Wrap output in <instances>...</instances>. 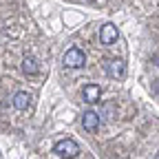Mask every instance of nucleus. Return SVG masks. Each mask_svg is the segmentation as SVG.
<instances>
[{
    "label": "nucleus",
    "instance_id": "nucleus-1",
    "mask_svg": "<svg viewBox=\"0 0 159 159\" xmlns=\"http://www.w3.org/2000/svg\"><path fill=\"white\" fill-rule=\"evenodd\" d=\"M62 64H64L66 69H82V66L86 64V55H84V51H82V49L73 47V49H69V51L64 53Z\"/></svg>",
    "mask_w": 159,
    "mask_h": 159
},
{
    "label": "nucleus",
    "instance_id": "nucleus-5",
    "mask_svg": "<svg viewBox=\"0 0 159 159\" xmlns=\"http://www.w3.org/2000/svg\"><path fill=\"white\" fill-rule=\"evenodd\" d=\"M82 128L89 130V133H93V130L99 128V115H97L95 111H86V113L82 115Z\"/></svg>",
    "mask_w": 159,
    "mask_h": 159
},
{
    "label": "nucleus",
    "instance_id": "nucleus-9",
    "mask_svg": "<svg viewBox=\"0 0 159 159\" xmlns=\"http://www.w3.org/2000/svg\"><path fill=\"white\" fill-rule=\"evenodd\" d=\"M157 157H159V152H157Z\"/></svg>",
    "mask_w": 159,
    "mask_h": 159
},
{
    "label": "nucleus",
    "instance_id": "nucleus-7",
    "mask_svg": "<svg viewBox=\"0 0 159 159\" xmlns=\"http://www.w3.org/2000/svg\"><path fill=\"white\" fill-rule=\"evenodd\" d=\"M11 104H13V108H18V111H27L29 104H31V95L25 93V91H18V93L13 95V99H11Z\"/></svg>",
    "mask_w": 159,
    "mask_h": 159
},
{
    "label": "nucleus",
    "instance_id": "nucleus-8",
    "mask_svg": "<svg viewBox=\"0 0 159 159\" xmlns=\"http://www.w3.org/2000/svg\"><path fill=\"white\" fill-rule=\"evenodd\" d=\"M22 71H25L27 75H35V73L40 71V64H38V60H35L33 55H29V57L22 60Z\"/></svg>",
    "mask_w": 159,
    "mask_h": 159
},
{
    "label": "nucleus",
    "instance_id": "nucleus-4",
    "mask_svg": "<svg viewBox=\"0 0 159 159\" xmlns=\"http://www.w3.org/2000/svg\"><path fill=\"white\" fill-rule=\"evenodd\" d=\"M117 38H119V31L113 22L102 25V29H99V42L102 44H113V42H117Z\"/></svg>",
    "mask_w": 159,
    "mask_h": 159
},
{
    "label": "nucleus",
    "instance_id": "nucleus-6",
    "mask_svg": "<svg viewBox=\"0 0 159 159\" xmlns=\"http://www.w3.org/2000/svg\"><path fill=\"white\" fill-rule=\"evenodd\" d=\"M82 95H84V102L89 104H97L99 102V97H102V89H99L97 84H86L82 89Z\"/></svg>",
    "mask_w": 159,
    "mask_h": 159
},
{
    "label": "nucleus",
    "instance_id": "nucleus-2",
    "mask_svg": "<svg viewBox=\"0 0 159 159\" xmlns=\"http://www.w3.org/2000/svg\"><path fill=\"white\" fill-rule=\"evenodd\" d=\"M53 152H55L57 157H77V155H80V146H77V142L64 137V139H60V142H55Z\"/></svg>",
    "mask_w": 159,
    "mask_h": 159
},
{
    "label": "nucleus",
    "instance_id": "nucleus-3",
    "mask_svg": "<svg viewBox=\"0 0 159 159\" xmlns=\"http://www.w3.org/2000/svg\"><path fill=\"white\" fill-rule=\"evenodd\" d=\"M106 75L113 80H124L126 77V62L124 60H111V62H106Z\"/></svg>",
    "mask_w": 159,
    "mask_h": 159
}]
</instances>
